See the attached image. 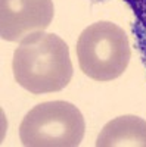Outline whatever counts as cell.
<instances>
[{
	"mask_svg": "<svg viewBox=\"0 0 146 147\" xmlns=\"http://www.w3.org/2000/svg\"><path fill=\"white\" fill-rule=\"evenodd\" d=\"M15 81L31 94L64 90L72 78L68 44L56 34L39 31L24 38L12 60Z\"/></svg>",
	"mask_w": 146,
	"mask_h": 147,
	"instance_id": "6da1fadb",
	"label": "cell"
},
{
	"mask_svg": "<svg viewBox=\"0 0 146 147\" xmlns=\"http://www.w3.org/2000/svg\"><path fill=\"white\" fill-rule=\"evenodd\" d=\"M131 57L128 37L109 21L94 22L84 28L77 41L78 66L89 78L106 82L124 74Z\"/></svg>",
	"mask_w": 146,
	"mask_h": 147,
	"instance_id": "7a4b0ae2",
	"label": "cell"
},
{
	"mask_svg": "<svg viewBox=\"0 0 146 147\" xmlns=\"http://www.w3.org/2000/svg\"><path fill=\"white\" fill-rule=\"evenodd\" d=\"M86 122L69 102L53 100L34 106L19 125V138L25 147H75L80 146Z\"/></svg>",
	"mask_w": 146,
	"mask_h": 147,
	"instance_id": "3957f363",
	"label": "cell"
},
{
	"mask_svg": "<svg viewBox=\"0 0 146 147\" xmlns=\"http://www.w3.org/2000/svg\"><path fill=\"white\" fill-rule=\"evenodd\" d=\"M52 0H0V35L5 41H22L28 35L44 31L52 24Z\"/></svg>",
	"mask_w": 146,
	"mask_h": 147,
	"instance_id": "277c9868",
	"label": "cell"
},
{
	"mask_svg": "<svg viewBox=\"0 0 146 147\" xmlns=\"http://www.w3.org/2000/svg\"><path fill=\"white\" fill-rule=\"evenodd\" d=\"M96 147H146V121L134 115L109 121L99 132Z\"/></svg>",
	"mask_w": 146,
	"mask_h": 147,
	"instance_id": "5b68a950",
	"label": "cell"
},
{
	"mask_svg": "<svg viewBox=\"0 0 146 147\" xmlns=\"http://www.w3.org/2000/svg\"><path fill=\"white\" fill-rule=\"evenodd\" d=\"M139 21V24L146 30V0H126Z\"/></svg>",
	"mask_w": 146,
	"mask_h": 147,
	"instance_id": "8992f818",
	"label": "cell"
}]
</instances>
